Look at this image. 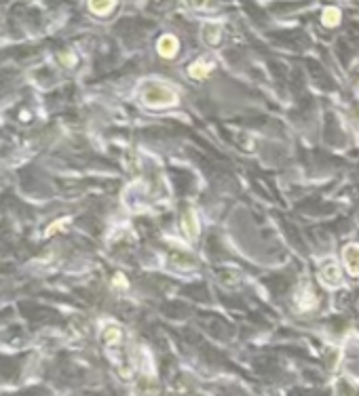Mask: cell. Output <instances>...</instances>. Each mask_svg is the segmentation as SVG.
<instances>
[{"label":"cell","instance_id":"1","mask_svg":"<svg viewBox=\"0 0 359 396\" xmlns=\"http://www.w3.org/2000/svg\"><path fill=\"white\" fill-rule=\"evenodd\" d=\"M142 99L146 101V105H150V108H165V105H173L178 101V97H175L173 91L167 89L165 84H159V82L146 84Z\"/></svg>","mask_w":359,"mask_h":396},{"label":"cell","instance_id":"2","mask_svg":"<svg viewBox=\"0 0 359 396\" xmlns=\"http://www.w3.org/2000/svg\"><path fill=\"white\" fill-rule=\"evenodd\" d=\"M342 259H344L347 270L353 274V276H359V245H347L344 247Z\"/></svg>","mask_w":359,"mask_h":396},{"label":"cell","instance_id":"3","mask_svg":"<svg viewBox=\"0 0 359 396\" xmlns=\"http://www.w3.org/2000/svg\"><path fill=\"white\" fill-rule=\"evenodd\" d=\"M157 47H159V53L163 55V57H173L180 49V42L175 36H171V34H165V36H161Z\"/></svg>","mask_w":359,"mask_h":396},{"label":"cell","instance_id":"4","mask_svg":"<svg viewBox=\"0 0 359 396\" xmlns=\"http://www.w3.org/2000/svg\"><path fill=\"white\" fill-rule=\"evenodd\" d=\"M321 282L323 285H328V287L340 285V272H338V268L334 264H330V266H326L321 270Z\"/></svg>","mask_w":359,"mask_h":396},{"label":"cell","instance_id":"5","mask_svg":"<svg viewBox=\"0 0 359 396\" xmlns=\"http://www.w3.org/2000/svg\"><path fill=\"white\" fill-rule=\"evenodd\" d=\"M184 232H186V236H190V238H194L196 234H199V223H196V217H194V211L190 209L188 213L184 215Z\"/></svg>","mask_w":359,"mask_h":396},{"label":"cell","instance_id":"6","mask_svg":"<svg viewBox=\"0 0 359 396\" xmlns=\"http://www.w3.org/2000/svg\"><path fill=\"white\" fill-rule=\"evenodd\" d=\"M214 68L211 63H205V61H196V63H193L190 66V70H188V74L193 76V78H205V76L209 74V70Z\"/></svg>","mask_w":359,"mask_h":396},{"label":"cell","instance_id":"7","mask_svg":"<svg viewBox=\"0 0 359 396\" xmlns=\"http://www.w3.org/2000/svg\"><path fill=\"white\" fill-rule=\"evenodd\" d=\"M338 19H340V13H338V9H326L323 11V24L326 25H336L338 24Z\"/></svg>","mask_w":359,"mask_h":396},{"label":"cell","instance_id":"8","mask_svg":"<svg viewBox=\"0 0 359 396\" xmlns=\"http://www.w3.org/2000/svg\"><path fill=\"white\" fill-rule=\"evenodd\" d=\"M89 9L93 11V13H97V15H104V13H108V11L114 9V2H104V4L91 2V4H89Z\"/></svg>","mask_w":359,"mask_h":396}]
</instances>
